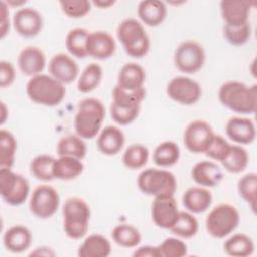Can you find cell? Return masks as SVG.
Instances as JSON below:
<instances>
[{
  "mask_svg": "<svg viewBox=\"0 0 257 257\" xmlns=\"http://www.w3.org/2000/svg\"><path fill=\"white\" fill-rule=\"evenodd\" d=\"M219 101L228 109L240 114H253L257 108V86L230 80L224 82L218 91Z\"/></svg>",
  "mask_w": 257,
  "mask_h": 257,
  "instance_id": "obj_1",
  "label": "cell"
},
{
  "mask_svg": "<svg viewBox=\"0 0 257 257\" xmlns=\"http://www.w3.org/2000/svg\"><path fill=\"white\" fill-rule=\"evenodd\" d=\"M104 117L105 107L99 99L87 97L80 100L74 116L76 135L83 140L93 139L101 131Z\"/></svg>",
  "mask_w": 257,
  "mask_h": 257,
  "instance_id": "obj_2",
  "label": "cell"
},
{
  "mask_svg": "<svg viewBox=\"0 0 257 257\" xmlns=\"http://www.w3.org/2000/svg\"><path fill=\"white\" fill-rule=\"evenodd\" d=\"M26 94L30 100L44 106L60 104L66 94L65 85L50 74L40 73L30 77L26 84Z\"/></svg>",
  "mask_w": 257,
  "mask_h": 257,
  "instance_id": "obj_3",
  "label": "cell"
},
{
  "mask_svg": "<svg viewBox=\"0 0 257 257\" xmlns=\"http://www.w3.org/2000/svg\"><path fill=\"white\" fill-rule=\"evenodd\" d=\"M116 36L128 56L142 58L149 52V35L144 25L136 18L123 19L116 28Z\"/></svg>",
  "mask_w": 257,
  "mask_h": 257,
  "instance_id": "obj_4",
  "label": "cell"
},
{
  "mask_svg": "<svg viewBox=\"0 0 257 257\" xmlns=\"http://www.w3.org/2000/svg\"><path fill=\"white\" fill-rule=\"evenodd\" d=\"M63 230L65 235L73 240L83 238L89 227L90 208L78 197L68 198L63 205Z\"/></svg>",
  "mask_w": 257,
  "mask_h": 257,
  "instance_id": "obj_5",
  "label": "cell"
},
{
  "mask_svg": "<svg viewBox=\"0 0 257 257\" xmlns=\"http://www.w3.org/2000/svg\"><path fill=\"white\" fill-rule=\"evenodd\" d=\"M137 184L143 194L154 198L174 195L177 190L175 175L164 169L149 168L143 170L138 177Z\"/></svg>",
  "mask_w": 257,
  "mask_h": 257,
  "instance_id": "obj_6",
  "label": "cell"
},
{
  "mask_svg": "<svg viewBox=\"0 0 257 257\" xmlns=\"http://www.w3.org/2000/svg\"><path fill=\"white\" fill-rule=\"evenodd\" d=\"M240 223V214L231 204H220L210 211L205 220L209 235L223 239L233 233Z\"/></svg>",
  "mask_w": 257,
  "mask_h": 257,
  "instance_id": "obj_7",
  "label": "cell"
},
{
  "mask_svg": "<svg viewBox=\"0 0 257 257\" xmlns=\"http://www.w3.org/2000/svg\"><path fill=\"white\" fill-rule=\"evenodd\" d=\"M30 187L27 179L12 169H0V195L10 206H20L28 198Z\"/></svg>",
  "mask_w": 257,
  "mask_h": 257,
  "instance_id": "obj_8",
  "label": "cell"
},
{
  "mask_svg": "<svg viewBox=\"0 0 257 257\" xmlns=\"http://www.w3.org/2000/svg\"><path fill=\"white\" fill-rule=\"evenodd\" d=\"M206 59L203 46L195 40H186L178 45L174 53L175 66L184 73L192 74L199 71Z\"/></svg>",
  "mask_w": 257,
  "mask_h": 257,
  "instance_id": "obj_9",
  "label": "cell"
},
{
  "mask_svg": "<svg viewBox=\"0 0 257 257\" xmlns=\"http://www.w3.org/2000/svg\"><path fill=\"white\" fill-rule=\"evenodd\" d=\"M60 197L51 186L40 185L36 187L29 200L30 212L38 219L51 218L58 210Z\"/></svg>",
  "mask_w": 257,
  "mask_h": 257,
  "instance_id": "obj_10",
  "label": "cell"
},
{
  "mask_svg": "<svg viewBox=\"0 0 257 257\" xmlns=\"http://www.w3.org/2000/svg\"><path fill=\"white\" fill-rule=\"evenodd\" d=\"M166 90L171 99L184 105L195 104L202 96L201 85L196 80L183 75L173 77Z\"/></svg>",
  "mask_w": 257,
  "mask_h": 257,
  "instance_id": "obj_11",
  "label": "cell"
},
{
  "mask_svg": "<svg viewBox=\"0 0 257 257\" xmlns=\"http://www.w3.org/2000/svg\"><path fill=\"white\" fill-rule=\"evenodd\" d=\"M215 133L212 126L205 120L191 121L184 132L183 142L188 151L193 154L205 153Z\"/></svg>",
  "mask_w": 257,
  "mask_h": 257,
  "instance_id": "obj_12",
  "label": "cell"
},
{
  "mask_svg": "<svg viewBox=\"0 0 257 257\" xmlns=\"http://www.w3.org/2000/svg\"><path fill=\"white\" fill-rule=\"evenodd\" d=\"M179 212L178 203L174 195L155 197L152 203V220L159 228L170 230L176 222Z\"/></svg>",
  "mask_w": 257,
  "mask_h": 257,
  "instance_id": "obj_13",
  "label": "cell"
},
{
  "mask_svg": "<svg viewBox=\"0 0 257 257\" xmlns=\"http://www.w3.org/2000/svg\"><path fill=\"white\" fill-rule=\"evenodd\" d=\"M15 31L22 37L31 38L40 33L43 27L42 15L32 7H21L13 15Z\"/></svg>",
  "mask_w": 257,
  "mask_h": 257,
  "instance_id": "obj_14",
  "label": "cell"
},
{
  "mask_svg": "<svg viewBox=\"0 0 257 257\" xmlns=\"http://www.w3.org/2000/svg\"><path fill=\"white\" fill-rule=\"evenodd\" d=\"M49 74L61 83L69 84L78 76L79 68L76 61L68 54L57 53L48 63Z\"/></svg>",
  "mask_w": 257,
  "mask_h": 257,
  "instance_id": "obj_15",
  "label": "cell"
},
{
  "mask_svg": "<svg viewBox=\"0 0 257 257\" xmlns=\"http://www.w3.org/2000/svg\"><path fill=\"white\" fill-rule=\"evenodd\" d=\"M116 49L114 38L106 31L89 32L86 42L87 55L98 60L111 57Z\"/></svg>",
  "mask_w": 257,
  "mask_h": 257,
  "instance_id": "obj_16",
  "label": "cell"
},
{
  "mask_svg": "<svg viewBox=\"0 0 257 257\" xmlns=\"http://www.w3.org/2000/svg\"><path fill=\"white\" fill-rule=\"evenodd\" d=\"M227 137L238 145H249L255 141L256 127L252 119L242 116H233L225 126Z\"/></svg>",
  "mask_w": 257,
  "mask_h": 257,
  "instance_id": "obj_17",
  "label": "cell"
},
{
  "mask_svg": "<svg viewBox=\"0 0 257 257\" xmlns=\"http://www.w3.org/2000/svg\"><path fill=\"white\" fill-rule=\"evenodd\" d=\"M220 10L226 25H243L249 22L251 2L247 0H223L220 2Z\"/></svg>",
  "mask_w": 257,
  "mask_h": 257,
  "instance_id": "obj_18",
  "label": "cell"
},
{
  "mask_svg": "<svg viewBox=\"0 0 257 257\" xmlns=\"http://www.w3.org/2000/svg\"><path fill=\"white\" fill-rule=\"evenodd\" d=\"M17 64L24 75L33 77L43 71L46 64V57L40 48L36 46H27L20 51L17 58Z\"/></svg>",
  "mask_w": 257,
  "mask_h": 257,
  "instance_id": "obj_19",
  "label": "cell"
},
{
  "mask_svg": "<svg viewBox=\"0 0 257 257\" xmlns=\"http://www.w3.org/2000/svg\"><path fill=\"white\" fill-rule=\"evenodd\" d=\"M191 177L199 186L213 188L218 186L223 180V172L215 162L201 161L192 168Z\"/></svg>",
  "mask_w": 257,
  "mask_h": 257,
  "instance_id": "obj_20",
  "label": "cell"
},
{
  "mask_svg": "<svg viewBox=\"0 0 257 257\" xmlns=\"http://www.w3.org/2000/svg\"><path fill=\"white\" fill-rule=\"evenodd\" d=\"M124 135L115 125H106L97 135V149L105 156L117 155L124 145Z\"/></svg>",
  "mask_w": 257,
  "mask_h": 257,
  "instance_id": "obj_21",
  "label": "cell"
},
{
  "mask_svg": "<svg viewBox=\"0 0 257 257\" xmlns=\"http://www.w3.org/2000/svg\"><path fill=\"white\" fill-rule=\"evenodd\" d=\"M31 242V232L23 225H14L8 228L3 235V245L11 253L18 254L26 251Z\"/></svg>",
  "mask_w": 257,
  "mask_h": 257,
  "instance_id": "obj_22",
  "label": "cell"
},
{
  "mask_svg": "<svg viewBox=\"0 0 257 257\" xmlns=\"http://www.w3.org/2000/svg\"><path fill=\"white\" fill-rule=\"evenodd\" d=\"M183 205L192 214H201L207 211L213 201L211 192L204 187H191L183 195Z\"/></svg>",
  "mask_w": 257,
  "mask_h": 257,
  "instance_id": "obj_23",
  "label": "cell"
},
{
  "mask_svg": "<svg viewBox=\"0 0 257 257\" xmlns=\"http://www.w3.org/2000/svg\"><path fill=\"white\" fill-rule=\"evenodd\" d=\"M138 16L141 21L151 27L163 23L167 16V6L160 0H145L138 5Z\"/></svg>",
  "mask_w": 257,
  "mask_h": 257,
  "instance_id": "obj_24",
  "label": "cell"
},
{
  "mask_svg": "<svg viewBox=\"0 0 257 257\" xmlns=\"http://www.w3.org/2000/svg\"><path fill=\"white\" fill-rule=\"evenodd\" d=\"M146 71L137 62H127L119 70L117 85L126 90H137L144 87Z\"/></svg>",
  "mask_w": 257,
  "mask_h": 257,
  "instance_id": "obj_25",
  "label": "cell"
},
{
  "mask_svg": "<svg viewBox=\"0 0 257 257\" xmlns=\"http://www.w3.org/2000/svg\"><path fill=\"white\" fill-rule=\"evenodd\" d=\"M110 253V242L100 234L87 236L77 250V255L80 257H107Z\"/></svg>",
  "mask_w": 257,
  "mask_h": 257,
  "instance_id": "obj_26",
  "label": "cell"
},
{
  "mask_svg": "<svg viewBox=\"0 0 257 257\" xmlns=\"http://www.w3.org/2000/svg\"><path fill=\"white\" fill-rule=\"evenodd\" d=\"M83 169L81 160L69 156H59L54 161L53 177L61 181L73 180L82 174Z\"/></svg>",
  "mask_w": 257,
  "mask_h": 257,
  "instance_id": "obj_27",
  "label": "cell"
},
{
  "mask_svg": "<svg viewBox=\"0 0 257 257\" xmlns=\"http://www.w3.org/2000/svg\"><path fill=\"white\" fill-rule=\"evenodd\" d=\"M223 247L225 253L233 257H247L252 255L255 250L252 238L243 233L234 234L228 238Z\"/></svg>",
  "mask_w": 257,
  "mask_h": 257,
  "instance_id": "obj_28",
  "label": "cell"
},
{
  "mask_svg": "<svg viewBox=\"0 0 257 257\" xmlns=\"http://www.w3.org/2000/svg\"><path fill=\"white\" fill-rule=\"evenodd\" d=\"M220 163L227 172L239 174L247 168L249 164V155L241 145H231L225 158Z\"/></svg>",
  "mask_w": 257,
  "mask_h": 257,
  "instance_id": "obj_29",
  "label": "cell"
},
{
  "mask_svg": "<svg viewBox=\"0 0 257 257\" xmlns=\"http://www.w3.org/2000/svg\"><path fill=\"white\" fill-rule=\"evenodd\" d=\"M180 148L173 141H165L159 144L153 153L154 163L161 168L172 167L180 159Z\"/></svg>",
  "mask_w": 257,
  "mask_h": 257,
  "instance_id": "obj_30",
  "label": "cell"
},
{
  "mask_svg": "<svg viewBox=\"0 0 257 257\" xmlns=\"http://www.w3.org/2000/svg\"><path fill=\"white\" fill-rule=\"evenodd\" d=\"M89 32L81 27H76L68 31L65 37V47L71 56L84 58L87 55L86 42Z\"/></svg>",
  "mask_w": 257,
  "mask_h": 257,
  "instance_id": "obj_31",
  "label": "cell"
},
{
  "mask_svg": "<svg viewBox=\"0 0 257 257\" xmlns=\"http://www.w3.org/2000/svg\"><path fill=\"white\" fill-rule=\"evenodd\" d=\"M56 152L58 156H69L82 160L86 155L87 149L82 138L77 135H68L58 141Z\"/></svg>",
  "mask_w": 257,
  "mask_h": 257,
  "instance_id": "obj_32",
  "label": "cell"
},
{
  "mask_svg": "<svg viewBox=\"0 0 257 257\" xmlns=\"http://www.w3.org/2000/svg\"><path fill=\"white\" fill-rule=\"evenodd\" d=\"M111 237L115 244L123 248H135L142 241V235L135 226L131 224H119L111 231Z\"/></svg>",
  "mask_w": 257,
  "mask_h": 257,
  "instance_id": "obj_33",
  "label": "cell"
},
{
  "mask_svg": "<svg viewBox=\"0 0 257 257\" xmlns=\"http://www.w3.org/2000/svg\"><path fill=\"white\" fill-rule=\"evenodd\" d=\"M103 71L99 64L89 63L80 73L77 80V89L81 93H89L93 91L102 79Z\"/></svg>",
  "mask_w": 257,
  "mask_h": 257,
  "instance_id": "obj_34",
  "label": "cell"
},
{
  "mask_svg": "<svg viewBox=\"0 0 257 257\" xmlns=\"http://www.w3.org/2000/svg\"><path fill=\"white\" fill-rule=\"evenodd\" d=\"M16 150L17 142L14 135L2 128L0 131V169H12Z\"/></svg>",
  "mask_w": 257,
  "mask_h": 257,
  "instance_id": "obj_35",
  "label": "cell"
},
{
  "mask_svg": "<svg viewBox=\"0 0 257 257\" xmlns=\"http://www.w3.org/2000/svg\"><path fill=\"white\" fill-rule=\"evenodd\" d=\"M199 230V222L196 217L190 212L180 211L178 218L170 231L183 239H190L194 237Z\"/></svg>",
  "mask_w": 257,
  "mask_h": 257,
  "instance_id": "obj_36",
  "label": "cell"
},
{
  "mask_svg": "<svg viewBox=\"0 0 257 257\" xmlns=\"http://www.w3.org/2000/svg\"><path fill=\"white\" fill-rule=\"evenodd\" d=\"M150 156L149 149L142 144L128 146L122 155V164L130 170H138L145 167Z\"/></svg>",
  "mask_w": 257,
  "mask_h": 257,
  "instance_id": "obj_37",
  "label": "cell"
},
{
  "mask_svg": "<svg viewBox=\"0 0 257 257\" xmlns=\"http://www.w3.org/2000/svg\"><path fill=\"white\" fill-rule=\"evenodd\" d=\"M55 159L46 154H41L32 159L30 162V172L32 176L42 182H50L53 177V165Z\"/></svg>",
  "mask_w": 257,
  "mask_h": 257,
  "instance_id": "obj_38",
  "label": "cell"
},
{
  "mask_svg": "<svg viewBox=\"0 0 257 257\" xmlns=\"http://www.w3.org/2000/svg\"><path fill=\"white\" fill-rule=\"evenodd\" d=\"M146 97L145 87L137 90H126L115 85L112 90V102L118 106L136 107L141 106V103Z\"/></svg>",
  "mask_w": 257,
  "mask_h": 257,
  "instance_id": "obj_39",
  "label": "cell"
},
{
  "mask_svg": "<svg viewBox=\"0 0 257 257\" xmlns=\"http://www.w3.org/2000/svg\"><path fill=\"white\" fill-rule=\"evenodd\" d=\"M237 189L242 199L251 206L253 211H255L256 192H257V174L252 172L241 177L238 181Z\"/></svg>",
  "mask_w": 257,
  "mask_h": 257,
  "instance_id": "obj_40",
  "label": "cell"
},
{
  "mask_svg": "<svg viewBox=\"0 0 257 257\" xmlns=\"http://www.w3.org/2000/svg\"><path fill=\"white\" fill-rule=\"evenodd\" d=\"M223 34L230 44L234 46H241L245 44L251 37L250 22L239 26H230L224 24Z\"/></svg>",
  "mask_w": 257,
  "mask_h": 257,
  "instance_id": "obj_41",
  "label": "cell"
},
{
  "mask_svg": "<svg viewBox=\"0 0 257 257\" xmlns=\"http://www.w3.org/2000/svg\"><path fill=\"white\" fill-rule=\"evenodd\" d=\"M157 248L159 257H183L188 254L187 244L174 237L165 239Z\"/></svg>",
  "mask_w": 257,
  "mask_h": 257,
  "instance_id": "obj_42",
  "label": "cell"
},
{
  "mask_svg": "<svg viewBox=\"0 0 257 257\" xmlns=\"http://www.w3.org/2000/svg\"><path fill=\"white\" fill-rule=\"evenodd\" d=\"M141 106L136 107H123L118 106L111 102L109 107V112L112 120L119 125H127L136 120L140 114Z\"/></svg>",
  "mask_w": 257,
  "mask_h": 257,
  "instance_id": "obj_43",
  "label": "cell"
},
{
  "mask_svg": "<svg viewBox=\"0 0 257 257\" xmlns=\"http://www.w3.org/2000/svg\"><path fill=\"white\" fill-rule=\"evenodd\" d=\"M59 5L62 12L70 18L84 17L91 9V2L87 0H62Z\"/></svg>",
  "mask_w": 257,
  "mask_h": 257,
  "instance_id": "obj_44",
  "label": "cell"
},
{
  "mask_svg": "<svg viewBox=\"0 0 257 257\" xmlns=\"http://www.w3.org/2000/svg\"><path fill=\"white\" fill-rule=\"evenodd\" d=\"M230 147L231 144H229L223 136L215 134L205 151V155L214 161L221 162L225 158Z\"/></svg>",
  "mask_w": 257,
  "mask_h": 257,
  "instance_id": "obj_45",
  "label": "cell"
},
{
  "mask_svg": "<svg viewBox=\"0 0 257 257\" xmlns=\"http://www.w3.org/2000/svg\"><path fill=\"white\" fill-rule=\"evenodd\" d=\"M15 79V69L11 62L6 60L0 61V86L5 88L10 86Z\"/></svg>",
  "mask_w": 257,
  "mask_h": 257,
  "instance_id": "obj_46",
  "label": "cell"
},
{
  "mask_svg": "<svg viewBox=\"0 0 257 257\" xmlns=\"http://www.w3.org/2000/svg\"><path fill=\"white\" fill-rule=\"evenodd\" d=\"M0 36L1 38H4L5 35L9 31L10 21H9V10H8V4L5 1L0 2Z\"/></svg>",
  "mask_w": 257,
  "mask_h": 257,
  "instance_id": "obj_47",
  "label": "cell"
},
{
  "mask_svg": "<svg viewBox=\"0 0 257 257\" xmlns=\"http://www.w3.org/2000/svg\"><path fill=\"white\" fill-rule=\"evenodd\" d=\"M135 257H159L157 246L145 245L137 248L133 253Z\"/></svg>",
  "mask_w": 257,
  "mask_h": 257,
  "instance_id": "obj_48",
  "label": "cell"
},
{
  "mask_svg": "<svg viewBox=\"0 0 257 257\" xmlns=\"http://www.w3.org/2000/svg\"><path fill=\"white\" fill-rule=\"evenodd\" d=\"M30 255H33V256H54L55 252L49 247L42 246V247L35 248V250L32 251L30 253Z\"/></svg>",
  "mask_w": 257,
  "mask_h": 257,
  "instance_id": "obj_49",
  "label": "cell"
},
{
  "mask_svg": "<svg viewBox=\"0 0 257 257\" xmlns=\"http://www.w3.org/2000/svg\"><path fill=\"white\" fill-rule=\"evenodd\" d=\"M93 5H95L96 7L98 8H108L110 6H112L115 1H112V0H96V1H93L91 2Z\"/></svg>",
  "mask_w": 257,
  "mask_h": 257,
  "instance_id": "obj_50",
  "label": "cell"
},
{
  "mask_svg": "<svg viewBox=\"0 0 257 257\" xmlns=\"http://www.w3.org/2000/svg\"><path fill=\"white\" fill-rule=\"evenodd\" d=\"M6 3L8 4V6L10 5V6H16V7H20V6L24 5V4L26 3V1H25V0H20V1H15V0H8ZM20 8H21V7H20Z\"/></svg>",
  "mask_w": 257,
  "mask_h": 257,
  "instance_id": "obj_51",
  "label": "cell"
},
{
  "mask_svg": "<svg viewBox=\"0 0 257 257\" xmlns=\"http://www.w3.org/2000/svg\"><path fill=\"white\" fill-rule=\"evenodd\" d=\"M1 112H2V115H1V124H3L6 120V113L8 112V110L6 109V105L4 102H1Z\"/></svg>",
  "mask_w": 257,
  "mask_h": 257,
  "instance_id": "obj_52",
  "label": "cell"
}]
</instances>
